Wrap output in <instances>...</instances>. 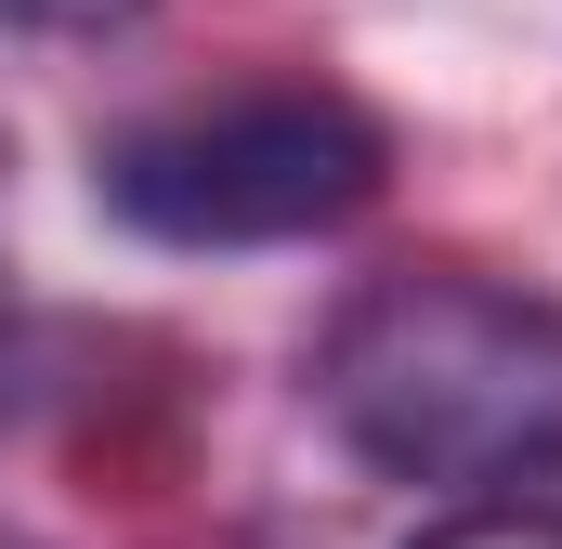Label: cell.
<instances>
[{"label":"cell","mask_w":562,"mask_h":549,"mask_svg":"<svg viewBox=\"0 0 562 549\" xmlns=\"http://www.w3.org/2000/svg\"><path fill=\"white\" fill-rule=\"evenodd\" d=\"M105 210L157 249H288L393 183V132L327 79H249L105 144Z\"/></svg>","instance_id":"7a4b0ae2"},{"label":"cell","mask_w":562,"mask_h":549,"mask_svg":"<svg viewBox=\"0 0 562 549\" xmlns=\"http://www.w3.org/2000/svg\"><path fill=\"white\" fill-rule=\"evenodd\" d=\"M26 406V314H13V288H0V418Z\"/></svg>","instance_id":"5b68a950"},{"label":"cell","mask_w":562,"mask_h":549,"mask_svg":"<svg viewBox=\"0 0 562 549\" xmlns=\"http://www.w3.org/2000/svg\"><path fill=\"white\" fill-rule=\"evenodd\" d=\"M144 0H0V26L13 40H119Z\"/></svg>","instance_id":"277c9868"},{"label":"cell","mask_w":562,"mask_h":549,"mask_svg":"<svg viewBox=\"0 0 562 549\" xmlns=\"http://www.w3.org/2000/svg\"><path fill=\"white\" fill-rule=\"evenodd\" d=\"M406 549H562V511L550 497H471V511L419 524Z\"/></svg>","instance_id":"3957f363"},{"label":"cell","mask_w":562,"mask_h":549,"mask_svg":"<svg viewBox=\"0 0 562 549\" xmlns=\"http://www.w3.org/2000/svg\"><path fill=\"white\" fill-rule=\"evenodd\" d=\"M0 549H40V537H13V524H0Z\"/></svg>","instance_id":"8992f818"},{"label":"cell","mask_w":562,"mask_h":549,"mask_svg":"<svg viewBox=\"0 0 562 549\" xmlns=\"http://www.w3.org/2000/svg\"><path fill=\"white\" fill-rule=\"evenodd\" d=\"M314 406L393 484L524 497L562 471V301L471 262H393L327 314Z\"/></svg>","instance_id":"6da1fadb"}]
</instances>
